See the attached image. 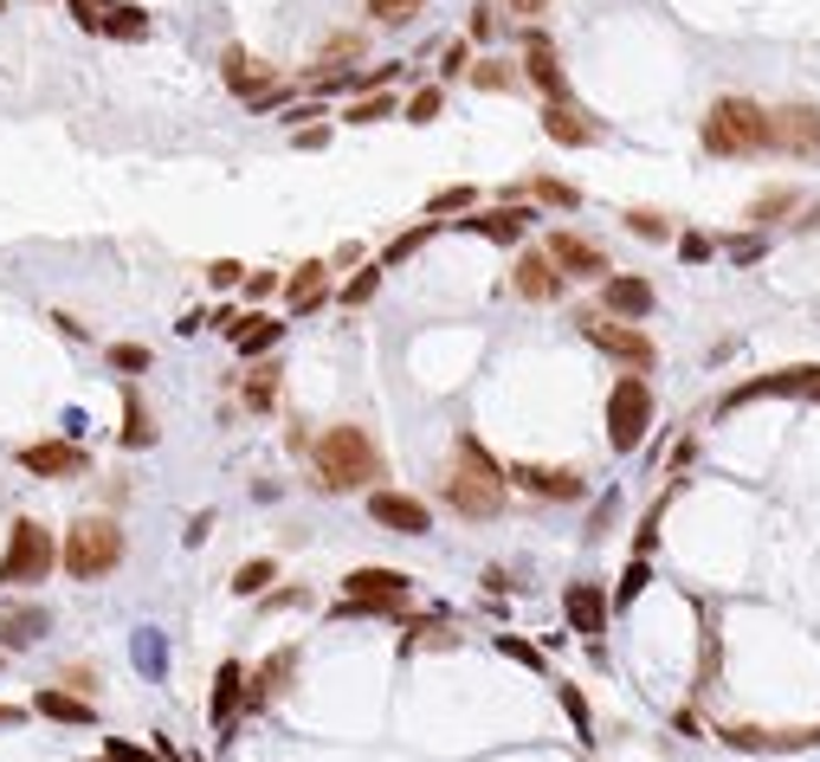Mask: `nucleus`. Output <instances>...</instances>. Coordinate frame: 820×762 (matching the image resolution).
Returning a JSON list of instances; mask_svg holds the SVG:
<instances>
[{
  "label": "nucleus",
  "instance_id": "1",
  "mask_svg": "<svg viewBox=\"0 0 820 762\" xmlns=\"http://www.w3.org/2000/svg\"><path fill=\"white\" fill-rule=\"evenodd\" d=\"M447 497L465 524H491V517L504 511V497H511V465H498L472 433H459L452 472H447Z\"/></svg>",
  "mask_w": 820,
  "mask_h": 762
},
{
  "label": "nucleus",
  "instance_id": "2",
  "mask_svg": "<svg viewBox=\"0 0 820 762\" xmlns=\"http://www.w3.org/2000/svg\"><path fill=\"white\" fill-rule=\"evenodd\" d=\"M310 472H317V492H375V478H388V459L362 426H330L317 446H310Z\"/></svg>",
  "mask_w": 820,
  "mask_h": 762
},
{
  "label": "nucleus",
  "instance_id": "3",
  "mask_svg": "<svg viewBox=\"0 0 820 762\" xmlns=\"http://www.w3.org/2000/svg\"><path fill=\"white\" fill-rule=\"evenodd\" d=\"M698 136H705V150L717 162H744V155H769L776 150V130H769V111L756 104V97H717L698 123Z\"/></svg>",
  "mask_w": 820,
  "mask_h": 762
},
{
  "label": "nucleus",
  "instance_id": "4",
  "mask_svg": "<svg viewBox=\"0 0 820 762\" xmlns=\"http://www.w3.org/2000/svg\"><path fill=\"white\" fill-rule=\"evenodd\" d=\"M123 556H130V536H123L116 517H78L65 531V549H59L72 581H104V575H116Z\"/></svg>",
  "mask_w": 820,
  "mask_h": 762
},
{
  "label": "nucleus",
  "instance_id": "5",
  "mask_svg": "<svg viewBox=\"0 0 820 762\" xmlns=\"http://www.w3.org/2000/svg\"><path fill=\"white\" fill-rule=\"evenodd\" d=\"M52 563H59L52 531L33 524V517H20V524L7 531V549H0V588H33V581L52 575Z\"/></svg>",
  "mask_w": 820,
  "mask_h": 762
},
{
  "label": "nucleus",
  "instance_id": "6",
  "mask_svg": "<svg viewBox=\"0 0 820 762\" xmlns=\"http://www.w3.org/2000/svg\"><path fill=\"white\" fill-rule=\"evenodd\" d=\"M646 426H653V388H646L639 369H627V375L607 388V446L614 453H634L639 440H646Z\"/></svg>",
  "mask_w": 820,
  "mask_h": 762
},
{
  "label": "nucleus",
  "instance_id": "7",
  "mask_svg": "<svg viewBox=\"0 0 820 762\" xmlns=\"http://www.w3.org/2000/svg\"><path fill=\"white\" fill-rule=\"evenodd\" d=\"M575 323H582V337H588L595 349H607L614 362H627V369H639V375H646V369L659 362L653 337H646L639 323H627V317H607V310H582Z\"/></svg>",
  "mask_w": 820,
  "mask_h": 762
},
{
  "label": "nucleus",
  "instance_id": "8",
  "mask_svg": "<svg viewBox=\"0 0 820 762\" xmlns=\"http://www.w3.org/2000/svg\"><path fill=\"white\" fill-rule=\"evenodd\" d=\"M349 601H342V614H388L408 601V575L401 569H349Z\"/></svg>",
  "mask_w": 820,
  "mask_h": 762
},
{
  "label": "nucleus",
  "instance_id": "9",
  "mask_svg": "<svg viewBox=\"0 0 820 762\" xmlns=\"http://www.w3.org/2000/svg\"><path fill=\"white\" fill-rule=\"evenodd\" d=\"M769 130H776V155L820 162V111L814 104H782V111H769Z\"/></svg>",
  "mask_w": 820,
  "mask_h": 762
},
{
  "label": "nucleus",
  "instance_id": "10",
  "mask_svg": "<svg viewBox=\"0 0 820 762\" xmlns=\"http://www.w3.org/2000/svg\"><path fill=\"white\" fill-rule=\"evenodd\" d=\"M511 485L530 497H550V504H575V497H588V478L575 472V465H511Z\"/></svg>",
  "mask_w": 820,
  "mask_h": 762
},
{
  "label": "nucleus",
  "instance_id": "11",
  "mask_svg": "<svg viewBox=\"0 0 820 762\" xmlns=\"http://www.w3.org/2000/svg\"><path fill=\"white\" fill-rule=\"evenodd\" d=\"M369 517L381 524V531H394V536H427L433 531V511H427L420 497H408V492H388V485H375L369 492Z\"/></svg>",
  "mask_w": 820,
  "mask_h": 762
},
{
  "label": "nucleus",
  "instance_id": "12",
  "mask_svg": "<svg viewBox=\"0 0 820 762\" xmlns=\"http://www.w3.org/2000/svg\"><path fill=\"white\" fill-rule=\"evenodd\" d=\"M543 136L562 143V150H588V143L601 136V123L582 111L575 97H550V104H543Z\"/></svg>",
  "mask_w": 820,
  "mask_h": 762
},
{
  "label": "nucleus",
  "instance_id": "13",
  "mask_svg": "<svg viewBox=\"0 0 820 762\" xmlns=\"http://www.w3.org/2000/svg\"><path fill=\"white\" fill-rule=\"evenodd\" d=\"M511 285H517V298H530V305H556L568 278H562V266L550 259V246H543V253H523L517 266H511Z\"/></svg>",
  "mask_w": 820,
  "mask_h": 762
},
{
  "label": "nucleus",
  "instance_id": "14",
  "mask_svg": "<svg viewBox=\"0 0 820 762\" xmlns=\"http://www.w3.org/2000/svg\"><path fill=\"white\" fill-rule=\"evenodd\" d=\"M20 465H27L33 478H84V472H91L84 446H72V440H39V446H20Z\"/></svg>",
  "mask_w": 820,
  "mask_h": 762
},
{
  "label": "nucleus",
  "instance_id": "15",
  "mask_svg": "<svg viewBox=\"0 0 820 762\" xmlns=\"http://www.w3.org/2000/svg\"><path fill=\"white\" fill-rule=\"evenodd\" d=\"M530 207L523 200H504V207H472L465 220H452V227H465V233H485V239H498V246H517L523 233H530Z\"/></svg>",
  "mask_w": 820,
  "mask_h": 762
},
{
  "label": "nucleus",
  "instance_id": "16",
  "mask_svg": "<svg viewBox=\"0 0 820 762\" xmlns=\"http://www.w3.org/2000/svg\"><path fill=\"white\" fill-rule=\"evenodd\" d=\"M762 394H801V401H820V369H776L762 381H744L724 394V408H744V401H762Z\"/></svg>",
  "mask_w": 820,
  "mask_h": 762
},
{
  "label": "nucleus",
  "instance_id": "17",
  "mask_svg": "<svg viewBox=\"0 0 820 762\" xmlns=\"http://www.w3.org/2000/svg\"><path fill=\"white\" fill-rule=\"evenodd\" d=\"M562 614H568V627L582 640H601L607 634V595H601V581H568L562 588Z\"/></svg>",
  "mask_w": 820,
  "mask_h": 762
},
{
  "label": "nucleus",
  "instance_id": "18",
  "mask_svg": "<svg viewBox=\"0 0 820 762\" xmlns=\"http://www.w3.org/2000/svg\"><path fill=\"white\" fill-rule=\"evenodd\" d=\"M550 259L562 266V278H607V253L582 233H550Z\"/></svg>",
  "mask_w": 820,
  "mask_h": 762
},
{
  "label": "nucleus",
  "instance_id": "19",
  "mask_svg": "<svg viewBox=\"0 0 820 762\" xmlns=\"http://www.w3.org/2000/svg\"><path fill=\"white\" fill-rule=\"evenodd\" d=\"M523 78L543 91V97H568V78H562V59H556V45L543 33H523Z\"/></svg>",
  "mask_w": 820,
  "mask_h": 762
},
{
  "label": "nucleus",
  "instance_id": "20",
  "mask_svg": "<svg viewBox=\"0 0 820 762\" xmlns=\"http://www.w3.org/2000/svg\"><path fill=\"white\" fill-rule=\"evenodd\" d=\"M730 750H814L820 730H756V724H730L717 730Z\"/></svg>",
  "mask_w": 820,
  "mask_h": 762
},
{
  "label": "nucleus",
  "instance_id": "21",
  "mask_svg": "<svg viewBox=\"0 0 820 762\" xmlns=\"http://www.w3.org/2000/svg\"><path fill=\"white\" fill-rule=\"evenodd\" d=\"M601 310L639 323V317H653V285L646 278H601Z\"/></svg>",
  "mask_w": 820,
  "mask_h": 762
},
{
  "label": "nucleus",
  "instance_id": "22",
  "mask_svg": "<svg viewBox=\"0 0 820 762\" xmlns=\"http://www.w3.org/2000/svg\"><path fill=\"white\" fill-rule=\"evenodd\" d=\"M324 298H330V266H324V259H304V266L291 271V285H285V305L304 317V310H317Z\"/></svg>",
  "mask_w": 820,
  "mask_h": 762
},
{
  "label": "nucleus",
  "instance_id": "23",
  "mask_svg": "<svg viewBox=\"0 0 820 762\" xmlns=\"http://www.w3.org/2000/svg\"><path fill=\"white\" fill-rule=\"evenodd\" d=\"M52 627V614L45 608H7L0 614V647H13V652H27L39 647V634Z\"/></svg>",
  "mask_w": 820,
  "mask_h": 762
},
{
  "label": "nucleus",
  "instance_id": "24",
  "mask_svg": "<svg viewBox=\"0 0 820 762\" xmlns=\"http://www.w3.org/2000/svg\"><path fill=\"white\" fill-rule=\"evenodd\" d=\"M291 672H298V652H271L259 672H253V686H246V704H265V698H278V691L291 686Z\"/></svg>",
  "mask_w": 820,
  "mask_h": 762
},
{
  "label": "nucleus",
  "instance_id": "25",
  "mask_svg": "<svg viewBox=\"0 0 820 762\" xmlns=\"http://www.w3.org/2000/svg\"><path fill=\"white\" fill-rule=\"evenodd\" d=\"M278 337H285V323H278V317H265V310H253V317H239V330H233V349L253 362V356H265V349H278Z\"/></svg>",
  "mask_w": 820,
  "mask_h": 762
},
{
  "label": "nucleus",
  "instance_id": "26",
  "mask_svg": "<svg viewBox=\"0 0 820 762\" xmlns=\"http://www.w3.org/2000/svg\"><path fill=\"white\" fill-rule=\"evenodd\" d=\"M239 704H246V672H239V666L226 659V666H221V679H214V704H207L214 730H226V724H233V711H239Z\"/></svg>",
  "mask_w": 820,
  "mask_h": 762
},
{
  "label": "nucleus",
  "instance_id": "27",
  "mask_svg": "<svg viewBox=\"0 0 820 762\" xmlns=\"http://www.w3.org/2000/svg\"><path fill=\"white\" fill-rule=\"evenodd\" d=\"M33 704L45 711V718H59V724H91V718H98V704H91V698H78V691H59V686H45Z\"/></svg>",
  "mask_w": 820,
  "mask_h": 762
},
{
  "label": "nucleus",
  "instance_id": "28",
  "mask_svg": "<svg viewBox=\"0 0 820 762\" xmlns=\"http://www.w3.org/2000/svg\"><path fill=\"white\" fill-rule=\"evenodd\" d=\"M795 207H801V194H795V188H762L756 200H749V214H744V220H749L756 233H762V227H776L782 214H795Z\"/></svg>",
  "mask_w": 820,
  "mask_h": 762
},
{
  "label": "nucleus",
  "instance_id": "29",
  "mask_svg": "<svg viewBox=\"0 0 820 762\" xmlns=\"http://www.w3.org/2000/svg\"><path fill=\"white\" fill-rule=\"evenodd\" d=\"M123 446H155V420L136 388H123Z\"/></svg>",
  "mask_w": 820,
  "mask_h": 762
},
{
  "label": "nucleus",
  "instance_id": "30",
  "mask_svg": "<svg viewBox=\"0 0 820 762\" xmlns=\"http://www.w3.org/2000/svg\"><path fill=\"white\" fill-rule=\"evenodd\" d=\"M246 408H253V414H271V408H278V362H259V369L246 375Z\"/></svg>",
  "mask_w": 820,
  "mask_h": 762
},
{
  "label": "nucleus",
  "instance_id": "31",
  "mask_svg": "<svg viewBox=\"0 0 820 762\" xmlns=\"http://www.w3.org/2000/svg\"><path fill=\"white\" fill-rule=\"evenodd\" d=\"M104 33H111V39H143V33H150V13L111 0V7H104Z\"/></svg>",
  "mask_w": 820,
  "mask_h": 762
},
{
  "label": "nucleus",
  "instance_id": "32",
  "mask_svg": "<svg viewBox=\"0 0 820 762\" xmlns=\"http://www.w3.org/2000/svg\"><path fill=\"white\" fill-rule=\"evenodd\" d=\"M271 581H278V563H271V556H253V563H239V575H233V595L253 601V595H265Z\"/></svg>",
  "mask_w": 820,
  "mask_h": 762
},
{
  "label": "nucleus",
  "instance_id": "33",
  "mask_svg": "<svg viewBox=\"0 0 820 762\" xmlns=\"http://www.w3.org/2000/svg\"><path fill=\"white\" fill-rule=\"evenodd\" d=\"M394 111H401V104H394V97H388V84H381V91H362V97L342 111V123H381V116H394Z\"/></svg>",
  "mask_w": 820,
  "mask_h": 762
},
{
  "label": "nucleus",
  "instance_id": "34",
  "mask_svg": "<svg viewBox=\"0 0 820 762\" xmlns=\"http://www.w3.org/2000/svg\"><path fill=\"white\" fill-rule=\"evenodd\" d=\"M472 84H479V91H517L523 72L504 65V59H479V65H472Z\"/></svg>",
  "mask_w": 820,
  "mask_h": 762
},
{
  "label": "nucleus",
  "instance_id": "35",
  "mask_svg": "<svg viewBox=\"0 0 820 762\" xmlns=\"http://www.w3.org/2000/svg\"><path fill=\"white\" fill-rule=\"evenodd\" d=\"M433 227H440V220H420V227H408L401 239H388V253H381V266H408L413 253H420V246L433 239Z\"/></svg>",
  "mask_w": 820,
  "mask_h": 762
},
{
  "label": "nucleus",
  "instance_id": "36",
  "mask_svg": "<svg viewBox=\"0 0 820 762\" xmlns=\"http://www.w3.org/2000/svg\"><path fill=\"white\" fill-rule=\"evenodd\" d=\"M472 207H479V188H465V182H459V188H440L433 200H427V220H447V214H472Z\"/></svg>",
  "mask_w": 820,
  "mask_h": 762
},
{
  "label": "nucleus",
  "instance_id": "37",
  "mask_svg": "<svg viewBox=\"0 0 820 762\" xmlns=\"http://www.w3.org/2000/svg\"><path fill=\"white\" fill-rule=\"evenodd\" d=\"M627 233H639V239H659V246H666L672 220L659 214V207H627Z\"/></svg>",
  "mask_w": 820,
  "mask_h": 762
},
{
  "label": "nucleus",
  "instance_id": "38",
  "mask_svg": "<svg viewBox=\"0 0 820 762\" xmlns=\"http://www.w3.org/2000/svg\"><path fill=\"white\" fill-rule=\"evenodd\" d=\"M362 7H369V20H381V27H408L427 0H362Z\"/></svg>",
  "mask_w": 820,
  "mask_h": 762
},
{
  "label": "nucleus",
  "instance_id": "39",
  "mask_svg": "<svg viewBox=\"0 0 820 762\" xmlns=\"http://www.w3.org/2000/svg\"><path fill=\"white\" fill-rule=\"evenodd\" d=\"M523 194H536V200H550V207H582V194L568 188V182H550V175H536V182H523Z\"/></svg>",
  "mask_w": 820,
  "mask_h": 762
},
{
  "label": "nucleus",
  "instance_id": "40",
  "mask_svg": "<svg viewBox=\"0 0 820 762\" xmlns=\"http://www.w3.org/2000/svg\"><path fill=\"white\" fill-rule=\"evenodd\" d=\"M646 581H653V569H646V556H634V563L621 569V588H614V608H627V601H634V595L646 588Z\"/></svg>",
  "mask_w": 820,
  "mask_h": 762
},
{
  "label": "nucleus",
  "instance_id": "41",
  "mask_svg": "<svg viewBox=\"0 0 820 762\" xmlns=\"http://www.w3.org/2000/svg\"><path fill=\"white\" fill-rule=\"evenodd\" d=\"M375 285H381V266L356 271V278L342 285V305H349V310H362V305H369V298H375Z\"/></svg>",
  "mask_w": 820,
  "mask_h": 762
},
{
  "label": "nucleus",
  "instance_id": "42",
  "mask_svg": "<svg viewBox=\"0 0 820 762\" xmlns=\"http://www.w3.org/2000/svg\"><path fill=\"white\" fill-rule=\"evenodd\" d=\"M150 362H155V356L143 343H111V369H123V375H143Z\"/></svg>",
  "mask_w": 820,
  "mask_h": 762
},
{
  "label": "nucleus",
  "instance_id": "43",
  "mask_svg": "<svg viewBox=\"0 0 820 762\" xmlns=\"http://www.w3.org/2000/svg\"><path fill=\"white\" fill-rule=\"evenodd\" d=\"M556 698H562V711H568V724L588 737V730H595V718H588V698H582L575 686H556Z\"/></svg>",
  "mask_w": 820,
  "mask_h": 762
},
{
  "label": "nucleus",
  "instance_id": "44",
  "mask_svg": "<svg viewBox=\"0 0 820 762\" xmlns=\"http://www.w3.org/2000/svg\"><path fill=\"white\" fill-rule=\"evenodd\" d=\"M440 104H447V97H440V84L413 91V97H408V123H433V116H440Z\"/></svg>",
  "mask_w": 820,
  "mask_h": 762
},
{
  "label": "nucleus",
  "instance_id": "45",
  "mask_svg": "<svg viewBox=\"0 0 820 762\" xmlns=\"http://www.w3.org/2000/svg\"><path fill=\"white\" fill-rule=\"evenodd\" d=\"M207 285H214V291H233V285H246V266H239V259H214V266H207Z\"/></svg>",
  "mask_w": 820,
  "mask_h": 762
},
{
  "label": "nucleus",
  "instance_id": "46",
  "mask_svg": "<svg viewBox=\"0 0 820 762\" xmlns=\"http://www.w3.org/2000/svg\"><path fill=\"white\" fill-rule=\"evenodd\" d=\"M498 652H511V659H523L530 672H543V652L530 647V640H517V634H498Z\"/></svg>",
  "mask_w": 820,
  "mask_h": 762
},
{
  "label": "nucleus",
  "instance_id": "47",
  "mask_svg": "<svg viewBox=\"0 0 820 762\" xmlns=\"http://www.w3.org/2000/svg\"><path fill=\"white\" fill-rule=\"evenodd\" d=\"M59 686L78 691V698H91V691H98V666H65V672H59Z\"/></svg>",
  "mask_w": 820,
  "mask_h": 762
},
{
  "label": "nucleus",
  "instance_id": "48",
  "mask_svg": "<svg viewBox=\"0 0 820 762\" xmlns=\"http://www.w3.org/2000/svg\"><path fill=\"white\" fill-rule=\"evenodd\" d=\"M239 291H246L253 305H265V298L278 291V271H246V285H239Z\"/></svg>",
  "mask_w": 820,
  "mask_h": 762
},
{
  "label": "nucleus",
  "instance_id": "49",
  "mask_svg": "<svg viewBox=\"0 0 820 762\" xmlns=\"http://www.w3.org/2000/svg\"><path fill=\"white\" fill-rule=\"evenodd\" d=\"M465 65H472V45H465V39H452L447 52H440V72H447V78H459Z\"/></svg>",
  "mask_w": 820,
  "mask_h": 762
},
{
  "label": "nucleus",
  "instance_id": "50",
  "mask_svg": "<svg viewBox=\"0 0 820 762\" xmlns=\"http://www.w3.org/2000/svg\"><path fill=\"white\" fill-rule=\"evenodd\" d=\"M104 762H162V756H150V750H136V743L111 737V743H104Z\"/></svg>",
  "mask_w": 820,
  "mask_h": 762
},
{
  "label": "nucleus",
  "instance_id": "51",
  "mask_svg": "<svg viewBox=\"0 0 820 762\" xmlns=\"http://www.w3.org/2000/svg\"><path fill=\"white\" fill-rule=\"evenodd\" d=\"M678 253H685V259H691V266H698V259H710V253H717V246H710L705 233H685V239H678Z\"/></svg>",
  "mask_w": 820,
  "mask_h": 762
},
{
  "label": "nucleus",
  "instance_id": "52",
  "mask_svg": "<svg viewBox=\"0 0 820 762\" xmlns=\"http://www.w3.org/2000/svg\"><path fill=\"white\" fill-rule=\"evenodd\" d=\"M730 259H737V266L762 259V233H749V239H730Z\"/></svg>",
  "mask_w": 820,
  "mask_h": 762
},
{
  "label": "nucleus",
  "instance_id": "53",
  "mask_svg": "<svg viewBox=\"0 0 820 762\" xmlns=\"http://www.w3.org/2000/svg\"><path fill=\"white\" fill-rule=\"evenodd\" d=\"M491 33H498V13L479 0V7H472V39H491Z\"/></svg>",
  "mask_w": 820,
  "mask_h": 762
},
{
  "label": "nucleus",
  "instance_id": "54",
  "mask_svg": "<svg viewBox=\"0 0 820 762\" xmlns=\"http://www.w3.org/2000/svg\"><path fill=\"white\" fill-rule=\"evenodd\" d=\"M607 524H614V497H601V504H595V524H588V536H607Z\"/></svg>",
  "mask_w": 820,
  "mask_h": 762
},
{
  "label": "nucleus",
  "instance_id": "55",
  "mask_svg": "<svg viewBox=\"0 0 820 762\" xmlns=\"http://www.w3.org/2000/svg\"><path fill=\"white\" fill-rule=\"evenodd\" d=\"M511 13H523V20H536V13H550V0H504Z\"/></svg>",
  "mask_w": 820,
  "mask_h": 762
},
{
  "label": "nucleus",
  "instance_id": "56",
  "mask_svg": "<svg viewBox=\"0 0 820 762\" xmlns=\"http://www.w3.org/2000/svg\"><path fill=\"white\" fill-rule=\"evenodd\" d=\"M310 116H324V111H317V104H291V111H285V123H291V130H304Z\"/></svg>",
  "mask_w": 820,
  "mask_h": 762
},
{
  "label": "nucleus",
  "instance_id": "57",
  "mask_svg": "<svg viewBox=\"0 0 820 762\" xmlns=\"http://www.w3.org/2000/svg\"><path fill=\"white\" fill-rule=\"evenodd\" d=\"M0 724H20V704H0Z\"/></svg>",
  "mask_w": 820,
  "mask_h": 762
},
{
  "label": "nucleus",
  "instance_id": "58",
  "mask_svg": "<svg viewBox=\"0 0 820 762\" xmlns=\"http://www.w3.org/2000/svg\"><path fill=\"white\" fill-rule=\"evenodd\" d=\"M0 13H7V0H0Z\"/></svg>",
  "mask_w": 820,
  "mask_h": 762
}]
</instances>
